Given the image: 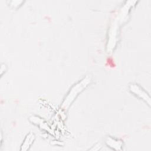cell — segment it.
<instances>
[{
	"mask_svg": "<svg viewBox=\"0 0 151 151\" xmlns=\"http://www.w3.org/2000/svg\"><path fill=\"white\" fill-rule=\"evenodd\" d=\"M34 139V136L32 133H30L29 134H28V136L25 139L26 140L24 141V142L23 143V145H22L21 150H27L28 149V147H29V145L33 142Z\"/></svg>",
	"mask_w": 151,
	"mask_h": 151,
	"instance_id": "277c9868",
	"label": "cell"
},
{
	"mask_svg": "<svg viewBox=\"0 0 151 151\" xmlns=\"http://www.w3.org/2000/svg\"><path fill=\"white\" fill-rule=\"evenodd\" d=\"M90 82V78L88 77H86L84 78L81 81L76 84L70 91L67 96L65 97L64 101L63 102V107L64 108L67 107L70 103L73 101L75 97L81 91H82Z\"/></svg>",
	"mask_w": 151,
	"mask_h": 151,
	"instance_id": "6da1fadb",
	"label": "cell"
},
{
	"mask_svg": "<svg viewBox=\"0 0 151 151\" xmlns=\"http://www.w3.org/2000/svg\"><path fill=\"white\" fill-rule=\"evenodd\" d=\"M106 143L109 147H112L114 149L119 150L120 148L122 147V143L119 140H116L114 139L111 137H108L106 140Z\"/></svg>",
	"mask_w": 151,
	"mask_h": 151,
	"instance_id": "3957f363",
	"label": "cell"
},
{
	"mask_svg": "<svg viewBox=\"0 0 151 151\" xmlns=\"http://www.w3.org/2000/svg\"><path fill=\"white\" fill-rule=\"evenodd\" d=\"M130 89L133 93L136 94L137 96H139L141 98L145 100H147V94L142 89H140L137 86L132 84L130 86Z\"/></svg>",
	"mask_w": 151,
	"mask_h": 151,
	"instance_id": "7a4b0ae2",
	"label": "cell"
}]
</instances>
